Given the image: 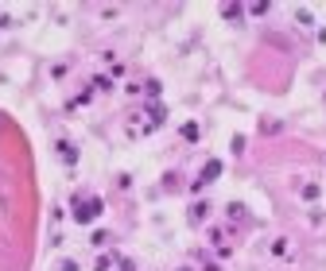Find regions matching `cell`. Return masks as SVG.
Masks as SVG:
<instances>
[{
  "instance_id": "obj_1",
  "label": "cell",
  "mask_w": 326,
  "mask_h": 271,
  "mask_svg": "<svg viewBox=\"0 0 326 271\" xmlns=\"http://www.w3.org/2000/svg\"><path fill=\"white\" fill-rule=\"evenodd\" d=\"M97 213H101V198H89V201L78 198V201H74V221H78V225H89Z\"/></svg>"
},
{
  "instance_id": "obj_2",
  "label": "cell",
  "mask_w": 326,
  "mask_h": 271,
  "mask_svg": "<svg viewBox=\"0 0 326 271\" xmlns=\"http://www.w3.org/2000/svg\"><path fill=\"white\" fill-rule=\"evenodd\" d=\"M218 174H222V163H218V159H214V163H206V167H202V178H198V182H194V190H202V186H206V182H214V178H218Z\"/></svg>"
},
{
  "instance_id": "obj_3",
  "label": "cell",
  "mask_w": 326,
  "mask_h": 271,
  "mask_svg": "<svg viewBox=\"0 0 326 271\" xmlns=\"http://www.w3.org/2000/svg\"><path fill=\"white\" fill-rule=\"evenodd\" d=\"M59 151H62V159H66V163H74V159H78V151L70 147V143H59Z\"/></svg>"
}]
</instances>
